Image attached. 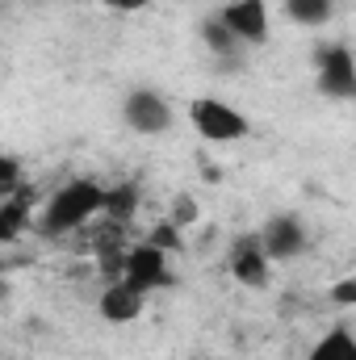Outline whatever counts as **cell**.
I'll list each match as a JSON object with an SVG mask.
<instances>
[{
    "label": "cell",
    "instance_id": "6da1fadb",
    "mask_svg": "<svg viewBox=\"0 0 356 360\" xmlns=\"http://www.w3.org/2000/svg\"><path fill=\"white\" fill-rule=\"evenodd\" d=\"M101 201H105V184H96V180L80 176V180H68L63 188H55L51 197H46V205H42V218H38V226H42V235H72V231H80L89 218L101 214Z\"/></svg>",
    "mask_w": 356,
    "mask_h": 360
},
{
    "label": "cell",
    "instance_id": "7a4b0ae2",
    "mask_svg": "<svg viewBox=\"0 0 356 360\" xmlns=\"http://www.w3.org/2000/svg\"><path fill=\"white\" fill-rule=\"evenodd\" d=\"M117 281L143 297H151L155 289H168L177 285V272H172V256L151 248V243H139L130 252H122V269H117Z\"/></svg>",
    "mask_w": 356,
    "mask_h": 360
},
{
    "label": "cell",
    "instance_id": "3957f363",
    "mask_svg": "<svg viewBox=\"0 0 356 360\" xmlns=\"http://www.w3.org/2000/svg\"><path fill=\"white\" fill-rule=\"evenodd\" d=\"M189 122L205 143H222V147L248 139V130H252L248 117L231 101H218V96H193L189 101Z\"/></svg>",
    "mask_w": 356,
    "mask_h": 360
},
{
    "label": "cell",
    "instance_id": "277c9868",
    "mask_svg": "<svg viewBox=\"0 0 356 360\" xmlns=\"http://www.w3.org/2000/svg\"><path fill=\"white\" fill-rule=\"evenodd\" d=\"M122 122H126L134 134L155 139V134H168V130H172L177 113H172V101H168L164 92L134 89V92H126V101H122Z\"/></svg>",
    "mask_w": 356,
    "mask_h": 360
},
{
    "label": "cell",
    "instance_id": "5b68a950",
    "mask_svg": "<svg viewBox=\"0 0 356 360\" xmlns=\"http://www.w3.org/2000/svg\"><path fill=\"white\" fill-rule=\"evenodd\" d=\"M256 243H260V252L268 256V264H285V260L306 256L310 235H306V222L298 214H272L265 226L256 231Z\"/></svg>",
    "mask_w": 356,
    "mask_h": 360
},
{
    "label": "cell",
    "instance_id": "8992f818",
    "mask_svg": "<svg viewBox=\"0 0 356 360\" xmlns=\"http://www.w3.org/2000/svg\"><path fill=\"white\" fill-rule=\"evenodd\" d=\"M314 68H319V92L323 96H331V101H352L356 96V63L344 42L319 46L314 51Z\"/></svg>",
    "mask_w": 356,
    "mask_h": 360
},
{
    "label": "cell",
    "instance_id": "52a82bcc",
    "mask_svg": "<svg viewBox=\"0 0 356 360\" xmlns=\"http://www.w3.org/2000/svg\"><path fill=\"white\" fill-rule=\"evenodd\" d=\"M218 21L231 30L239 46H265L268 42V0H227L218 8Z\"/></svg>",
    "mask_w": 356,
    "mask_h": 360
},
{
    "label": "cell",
    "instance_id": "ba28073f",
    "mask_svg": "<svg viewBox=\"0 0 356 360\" xmlns=\"http://www.w3.org/2000/svg\"><path fill=\"white\" fill-rule=\"evenodd\" d=\"M227 264H231V276H235L239 285H248V289H268V285H272V264H268V256L260 252L256 235H239V239L231 243Z\"/></svg>",
    "mask_w": 356,
    "mask_h": 360
},
{
    "label": "cell",
    "instance_id": "9c48e42d",
    "mask_svg": "<svg viewBox=\"0 0 356 360\" xmlns=\"http://www.w3.org/2000/svg\"><path fill=\"white\" fill-rule=\"evenodd\" d=\"M143 306H147V297L134 293V289H126L122 281H109V285L101 289V297H96V314H101L105 323H113V327L134 323V319L143 314Z\"/></svg>",
    "mask_w": 356,
    "mask_h": 360
},
{
    "label": "cell",
    "instance_id": "30bf717a",
    "mask_svg": "<svg viewBox=\"0 0 356 360\" xmlns=\"http://www.w3.org/2000/svg\"><path fill=\"white\" fill-rule=\"evenodd\" d=\"M306 360H356V335L344 323H336V327L306 352Z\"/></svg>",
    "mask_w": 356,
    "mask_h": 360
},
{
    "label": "cell",
    "instance_id": "8fae6325",
    "mask_svg": "<svg viewBox=\"0 0 356 360\" xmlns=\"http://www.w3.org/2000/svg\"><path fill=\"white\" fill-rule=\"evenodd\" d=\"M139 184L134 180H122V184H113V188H105V201H101V214H109L113 222H130L134 214H139Z\"/></svg>",
    "mask_w": 356,
    "mask_h": 360
},
{
    "label": "cell",
    "instance_id": "7c38bea8",
    "mask_svg": "<svg viewBox=\"0 0 356 360\" xmlns=\"http://www.w3.org/2000/svg\"><path fill=\"white\" fill-rule=\"evenodd\" d=\"M285 17L293 25L314 30V25H327L336 17V0H285Z\"/></svg>",
    "mask_w": 356,
    "mask_h": 360
},
{
    "label": "cell",
    "instance_id": "4fadbf2b",
    "mask_svg": "<svg viewBox=\"0 0 356 360\" xmlns=\"http://www.w3.org/2000/svg\"><path fill=\"white\" fill-rule=\"evenodd\" d=\"M25 226H30L25 205H17L13 197H8V201H0V243H17Z\"/></svg>",
    "mask_w": 356,
    "mask_h": 360
},
{
    "label": "cell",
    "instance_id": "5bb4252c",
    "mask_svg": "<svg viewBox=\"0 0 356 360\" xmlns=\"http://www.w3.org/2000/svg\"><path fill=\"white\" fill-rule=\"evenodd\" d=\"M201 42H205L214 55H235V51H239V42H235V38H231V30L218 21V13L201 21Z\"/></svg>",
    "mask_w": 356,
    "mask_h": 360
},
{
    "label": "cell",
    "instance_id": "9a60e30c",
    "mask_svg": "<svg viewBox=\"0 0 356 360\" xmlns=\"http://www.w3.org/2000/svg\"><path fill=\"white\" fill-rule=\"evenodd\" d=\"M17 188H21V160L0 151V201H8Z\"/></svg>",
    "mask_w": 356,
    "mask_h": 360
},
{
    "label": "cell",
    "instance_id": "2e32d148",
    "mask_svg": "<svg viewBox=\"0 0 356 360\" xmlns=\"http://www.w3.org/2000/svg\"><path fill=\"white\" fill-rule=\"evenodd\" d=\"M147 243H151V248H160V252H168V256H177L180 248H184V231H180V226H172V222L164 218V222L151 231V239H147Z\"/></svg>",
    "mask_w": 356,
    "mask_h": 360
},
{
    "label": "cell",
    "instance_id": "e0dca14e",
    "mask_svg": "<svg viewBox=\"0 0 356 360\" xmlns=\"http://www.w3.org/2000/svg\"><path fill=\"white\" fill-rule=\"evenodd\" d=\"M197 218H201V210H197V201L180 193L177 201H172V214H168V222H172V226H180V231H184V226H193Z\"/></svg>",
    "mask_w": 356,
    "mask_h": 360
},
{
    "label": "cell",
    "instance_id": "ac0fdd59",
    "mask_svg": "<svg viewBox=\"0 0 356 360\" xmlns=\"http://www.w3.org/2000/svg\"><path fill=\"white\" fill-rule=\"evenodd\" d=\"M331 302L336 306H356V281L352 276H344V281L331 285Z\"/></svg>",
    "mask_w": 356,
    "mask_h": 360
},
{
    "label": "cell",
    "instance_id": "d6986e66",
    "mask_svg": "<svg viewBox=\"0 0 356 360\" xmlns=\"http://www.w3.org/2000/svg\"><path fill=\"white\" fill-rule=\"evenodd\" d=\"M105 8H113V13H143L151 0H101Z\"/></svg>",
    "mask_w": 356,
    "mask_h": 360
}]
</instances>
